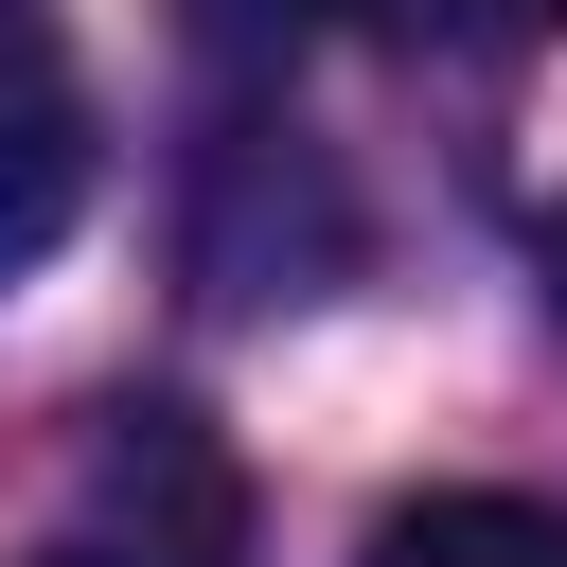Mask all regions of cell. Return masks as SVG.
Instances as JSON below:
<instances>
[{"mask_svg": "<svg viewBox=\"0 0 567 567\" xmlns=\"http://www.w3.org/2000/svg\"><path fill=\"white\" fill-rule=\"evenodd\" d=\"M230 549H248V496H230L213 425L195 408H106L35 567H230Z\"/></svg>", "mask_w": 567, "mask_h": 567, "instance_id": "obj_1", "label": "cell"}, {"mask_svg": "<svg viewBox=\"0 0 567 567\" xmlns=\"http://www.w3.org/2000/svg\"><path fill=\"white\" fill-rule=\"evenodd\" d=\"M89 213V89L35 0H0V284H35Z\"/></svg>", "mask_w": 567, "mask_h": 567, "instance_id": "obj_2", "label": "cell"}, {"mask_svg": "<svg viewBox=\"0 0 567 567\" xmlns=\"http://www.w3.org/2000/svg\"><path fill=\"white\" fill-rule=\"evenodd\" d=\"M354 567H567V514L549 496H408V514H372Z\"/></svg>", "mask_w": 567, "mask_h": 567, "instance_id": "obj_3", "label": "cell"}, {"mask_svg": "<svg viewBox=\"0 0 567 567\" xmlns=\"http://www.w3.org/2000/svg\"><path fill=\"white\" fill-rule=\"evenodd\" d=\"M301 35H319V0H195V53H213L230 89H266V71H301Z\"/></svg>", "mask_w": 567, "mask_h": 567, "instance_id": "obj_4", "label": "cell"}, {"mask_svg": "<svg viewBox=\"0 0 567 567\" xmlns=\"http://www.w3.org/2000/svg\"><path fill=\"white\" fill-rule=\"evenodd\" d=\"M408 35H461V53H532V35H567V0H390Z\"/></svg>", "mask_w": 567, "mask_h": 567, "instance_id": "obj_5", "label": "cell"}, {"mask_svg": "<svg viewBox=\"0 0 567 567\" xmlns=\"http://www.w3.org/2000/svg\"><path fill=\"white\" fill-rule=\"evenodd\" d=\"M532 284H549V319H567V195H549V230H532Z\"/></svg>", "mask_w": 567, "mask_h": 567, "instance_id": "obj_6", "label": "cell"}]
</instances>
